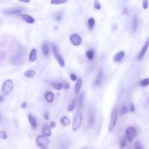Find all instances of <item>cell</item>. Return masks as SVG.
<instances>
[{
    "mask_svg": "<svg viewBox=\"0 0 149 149\" xmlns=\"http://www.w3.org/2000/svg\"><path fill=\"white\" fill-rule=\"evenodd\" d=\"M70 41L75 46H79L82 42V39L80 35L77 34H73L70 36Z\"/></svg>",
    "mask_w": 149,
    "mask_h": 149,
    "instance_id": "30bf717a",
    "label": "cell"
},
{
    "mask_svg": "<svg viewBox=\"0 0 149 149\" xmlns=\"http://www.w3.org/2000/svg\"><path fill=\"white\" fill-rule=\"evenodd\" d=\"M41 49H42V52L44 55H48L49 53H50V48H49V46L47 44H42Z\"/></svg>",
    "mask_w": 149,
    "mask_h": 149,
    "instance_id": "ffe728a7",
    "label": "cell"
},
{
    "mask_svg": "<svg viewBox=\"0 0 149 149\" xmlns=\"http://www.w3.org/2000/svg\"><path fill=\"white\" fill-rule=\"evenodd\" d=\"M52 87L56 90H61V89H62V85H61V84H60V83L59 82L52 83Z\"/></svg>",
    "mask_w": 149,
    "mask_h": 149,
    "instance_id": "f1b7e54d",
    "label": "cell"
},
{
    "mask_svg": "<svg viewBox=\"0 0 149 149\" xmlns=\"http://www.w3.org/2000/svg\"><path fill=\"white\" fill-rule=\"evenodd\" d=\"M86 57L90 61L93 60V58H94V52H93V50H89L86 52Z\"/></svg>",
    "mask_w": 149,
    "mask_h": 149,
    "instance_id": "f546056e",
    "label": "cell"
},
{
    "mask_svg": "<svg viewBox=\"0 0 149 149\" xmlns=\"http://www.w3.org/2000/svg\"><path fill=\"white\" fill-rule=\"evenodd\" d=\"M88 126H91L94 124L95 121V111L93 109L92 106H91L88 109Z\"/></svg>",
    "mask_w": 149,
    "mask_h": 149,
    "instance_id": "9c48e42d",
    "label": "cell"
},
{
    "mask_svg": "<svg viewBox=\"0 0 149 149\" xmlns=\"http://www.w3.org/2000/svg\"><path fill=\"white\" fill-rule=\"evenodd\" d=\"M82 119H83V118H82L81 113L78 111L73 118V121H72V130H78L80 125H81Z\"/></svg>",
    "mask_w": 149,
    "mask_h": 149,
    "instance_id": "277c9868",
    "label": "cell"
},
{
    "mask_svg": "<svg viewBox=\"0 0 149 149\" xmlns=\"http://www.w3.org/2000/svg\"><path fill=\"white\" fill-rule=\"evenodd\" d=\"M127 146V138L126 137H122V138L121 140V143H120V148L124 149Z\"/></svg>",
    "mask_w": 149,
    "mask_h": 149,
    "instance_id": "83f0119b",
    "label": "cell"
},
{
    "mask_svg": "<svg viewBox=\"0 0 149 149\" xmlns=\"http://www.w3.org/2000/svg\"><path fill=\"white\" fill-rule=\"evenodd\" d=\"M21 108H22L23 109H25L26 108H27V102H22V104H21Z\"/></svg>",
    "mask_w": 149,
    "mask_h": 149,
    "instance_id": "b9f144b4",
    "label": "cell"
},
{
    "mask_svg": "<svg viewBox=\"0 0 149 149\" xmlns=\"http://www.w3.org/2000/svg\"><path fill=\"white\" fill-rule=\"evenodd\" d=\"M127 113V106H123L120 109V114L121 115H124Z\"/></svg>",
    "mask_w": 149,
    "mask_h": 149,
    "instance_id": "4dcf8cb0",
    "label": "cell"
},
{
    "mask_svg": "<svg viewBox=\"0 0 149 149\" xmlns=\"http://www.w3.org/2000/svg\"><path fill=\"white\" fill-rule=\"evenodd\" d=\"M7 138V135L5 132L4 131H0V139H3V140H5V139Z\"/></svg>",
    "mask_w": 149,
    "mask_h": 149,
    "instance_id": "836d02e7",
    "label": "cell"
},
{
    "mask_svg": "<svg viewBox=\"0 0 149 149\" xmlns=\"http://www.w3.org/2000/svg\"><path fill=\"white\" fill-rule=\"evenodd\" d=\"M61 122L64 126H68L70 124V120L67 117H63L61 119Z\"/></svg>",
    "mask_w": 149,
    "mask_h": 149,
    "instance_id": "cb8c5ba5",
    "label": "cell"
},
{
    "mask_svg": "<svg viewBox=\"0 0 149 149\" xmlns=\"http://www.w3.org/2000/svg\"><path fill=\"white\" fill-rule=\"evenodd\" d=\"M83 100H84V94L81 93V94H80V97H79V99H78L79 106H83Z\"/></svg>",
    "mask_w": 149,
    "mask_h": 149,
    "instance_id": "d6a6232c",
    "label": "cell"
},
{
    "mask_svg": "<svg viewBox=\"0 0 149 149\" xmlns=\"http://www.w3.org/2000/svg\"><path fill=\"white\" fill-rule=\"evenodd\" d=\"M148 47H149V39H148V40L146 41V43H145L144 45H143V47H142V50H140V52L139 53V54H138L137 57V59L139 60V61L143 59L145 54H146V53L147 52V50L148 48Z\"/></svg>",
    "mask_w": 149,
    "mask_h": 149,
    "instance_id": "52a82bcc",
    "label": "cell"
},
{
    "mask_svg": "<svg viewBox=\"0 0 149 149\" xmlns=\"http://www.w3.org/2000/svg\"><path fill=\"white\" fill-rule=\"evenodd\" d=\"M67 2V0H52L50 2L51 5H63V4H65Z\"/></svg>",
    "mask_w": 149,
    "mask_h": 149,
    "instance_id": "d4e9b609",
    "label": "cell"
},
{
    "mask_svg": "<svg viewBox=\"0 0 149 149\" xmlns=\"http://www.w3.org/2000/svg\"><path fill=\"white\" fill-rule=\"evenodd\" d=\"M23 11L22 8L20 7H11L8 8L4 11V13L6 15H16L19 14Z\"/></svg>",
    "mask_w": 149,
    "mask_h": 149,
    "instance_id": "8fae6325",
    "label": "cell"
},
{
    "mask_svg": "<svg viewBox=\"0 0 149 149\" xmlns=\"http://www.w3.org/2000/svg\"><path fill=\"white\" fill-rule=\"evenodd\" d=\"M125 135L127 140L129 142H132L137 136V130L133 127H129L126 129Z\"/></svg>",
    "mask_w": 149,
    "mask_h": 149,
    "instance_id": "5b68a950",
    "label": "cell"
},
{
    "mask_svg": "<svg viewBox=\"0 0 149 149\" xmlns=\"http://www.w3.org/2000/svg\"><path fill=\"white\" fill-rule=\"evenodd\" d=\"M87 24H88V27L89 28V30H92L94 28V25H95V20L93 18H88V22H87Z\"/></svg>",
    "mask_w": 149,
    "mask_h": 149,
    "instance_id": "603a6c76",
    "label": "cell"
},
{
    "mask_svg": "<svg viewBox=\"0 0 149 149\" xmlns=\"http://www.w3.org/2000/svg\"><path fill=\"white\" fill-rule=\"evenodd\" d=\"M61 85H62L63 88L65 89V90H68L69 88V84L67 82H64L63 84H61Z\"/></svg>",
    "mask_w": 149,
    "mask_h": 149,
    "instance_id": "f35d334b",
    "label": "cell"
},
{
    "mask_svg": "<svg viewBox=\"0 0 149 149\" xmlns=\"http://www.w3.org/2000/svg\"><path fill=\"white\" fill-rule=\"evenodd\" d=\"M51 48H52V51H53V53H54V56H55L56 59L57 61H58L59 64L61 67H65V61H64V59H63L62 56H61V55L59 54V53L58 48H57L55 44H52Z\"/></svg>",
    "mask_w": 149,
    "mask_h": 149,
    "instance_id": "8992f818",
    "label": "cell"
},
{
    "mask_svg": "<svg viewBox=\"0 0 149 149\" xmlns=\"http://www.w3.org/2000/svg\"><path fill=\"white\" fill-rule=\"evenodd\" d=\"M138 27V19H137V16H134L133 20H132V31L133 32L137 31Z\"/></svg>",
    "mask_w": 149,
    "mask_h": 149,
    "instance_id": "44dd1931",
    "label": "cell"
},
{
    "mask_svg": "<svg viewBox=\"0 0 149 149\" xmlns=\"http://www.w3.org/2000/svg\"><path fill=\"white\" fill-rule=\"evenodd\" d=\"M102 79H103V72H102V70L100 69L98 71L97 75L95 79H94V84L95 85H99L101 82H102Z\"/></svg>",
    "mask_w": 149,
    "mask_h": 149,
    "instance_id": "7c38bea8",
    "label": "cell"
},
{
    "mask_svg": "<svg viewBox=\"0 0 149 149\" xmlns=\"http://www.w3.org/2000/svg\"><path fill=\"white\" fill-rule=\"evenodd\" d=\"M28 119H29V121L30 124L31 126L32 127V128L34 129H36L37 128V120L35 119V117H34L31 113H29L28 115Z\"/></svg>",
    "mask_w": 149,
    "mask_h": 149,
    "instance_id": "5bb4252c",
    "label": "cell"
},
{
    "mask_svg": "<svg viewBox=\"0 0 149 149\" xmlns=\"http://www.w3.org/2000/svg\"><path fill=\"white\" fill-rule=\"evenodd\" d=\"M94 8L97 9H101V5L99 1H94Z\"/></svg>",
    "mask_w": 149,
    "mask_h": 149,
    "instance_id": "d590c367",
    "label": "cell"
},
{
    "mask_svg": "<svg viewBox=\"0 0 149 149\" xmlns=\"http://www.w3.org/2000/svg\"><path fill=\"white\" fill-rule=\"evenodd\" d=\"M82 149H87V148L86 147H84V148H83Z\"/></svg>",
    "mask_w": 149,
    "mask_h": 149,
    "instance_id": "bcb514c9",
    "label": "cell"
},
{
    "mask_svg": "<svg viewBox=\"0 0 149 149\" xmlns=\"http://www.w3.org/2000/svg\"><path fill=\"white\" fill-rule=\"evenodd\" d=\"M37 58V50L36 49H32L31 50V53L29 54V60L30 62H34L36 60Z\"/></svg>",
    "mask_w": 149,
    "mask_h": 149,
    "instance_id": "d6986e66",
    "label": "cell"
},
{
    "mask_svg": "<svg viewBox=\"0 0 149 149\" xmlns=\"http://www.w3.org/2000/svg\"><path fill=\"white\" fill-rule=\"evenodd\" d=\"M13 87H14V84H13V82L12 81L11 79H7L2 84V90L3 95L7 96V95H9L10 92H12V90H13Z\"/></svg>",
    "mask_w": 149,
    "mask_h": 149,
    "instance_id": "6da1fadb",
    "label": "cell"
},
{
    "mask_svg": "<svg viewBox=\"0 0 149 149\" xmlns=\"http://www.w3.org/2000/svg\"><path fill=\"white\" fill-rule=\"evenodd\" d=\"M124 55H125V53L124 51H120L119 53H118L116 55L114 56V61L116 63H118L121 61V60L124 58Z\"/></svg>",
    "mask_w": 149,
    "mask_h": 149,
    "instance_id": "2e32d148",
    "label": "cell"
},
{
    "mask_svg": "<svg viewBox=\"0 0 149 149\" xmlns=\"http://www.w3.org/2000/svg\"><path fill=\"white\" fill-rule=\"evenodd\" d=\"M7 55V53L5 51H0V61H3Z\"/></svg>",
    "mask_w": 149,
    "mask_h": 149,
    "instance_id": "1f68e13d",
    "label": "cell"
},
{
    "mask_svg": "<svg viewBox=\"0 0 149 149\" xmlns=\"http://www.w3.org/2000/svg\"><path fill=\"white\" fill-rule=\"evenodd\" d=\"M45 98H46V101L48 102H52L54 99V94L52 92H48L45 95Z\"/></svg>",
    "mask_w": 149,
    "mask_h": 149,
    "instance_id": "e0dca14e",
    "label": "cell"
},
{
    "mask_svg": "<svg viewBox=\"0 0 149 149\" xmlns=\"http://www.w3.org/2000/svg\"><path fill=\"white\" fill-rule=\"evenodd\" d=\"M36 75V71L35 70H28L24 72V76L28 78H34Z\"/></svg>",
    "mask_w": 149,
    "mask_h": 149,
    "instance_id": "7402d4cb",
    "label": "cell"
},
{
    "mask_svg": "<svg viewBox=\"0 0 149 149\" xmlns=\"http://www.w3.org/2000/svg\"><path fill=\"white\" fill-rule=\"evenodd\" d=\"M36 143L41 149H47L49 144V140L44 135H38L37 137Z\"/></svg>",
    "mask_w": 149,
    "mask_h": 149,
    "instance_id": "3957f363",
    "label": "cell"
},
{
    "mask_svg": "<svg viewBox=\"0 0 149 149\" xmlns=\"http://www.w3.org/2000/svg\"><path fill=\"white\" fill-rule=\"evenodd\" d=\"M117 119H118V109H117V108H115L112 111L111 116H110V124H109V131L110 132H113V129L116 127Z\"/></svg>",
    "mask_w": 149,
    "mask_h": 149,
    "instance_id": "7a4b0ae2",
    "label": "cell"
},
{
    "mask_svg": "<svg viewBox=\"0 0 149 149\" xmlns=\"http://www.w3.org/2000/svg\"><path fill=\"white\" fill-rule=\"evenodd\" d=\"M76 100H72V102H70V104L69 105V106H68L67 108L68 111H73L74 109H75V108H76Z\"/></svg>",
    "mask_w": 149,
    "mask_h": 149,
    "instance_id": "484cf974",
    "label": "cell"
},
{
    "mask_svg": "<svg viewBox=\"0 0 149 149\" xmlns=\"http://www.w3.org/2000/svg\"><path fill=\"white\" fill-rule=\"evenodd\" d=\"M82 83H83V82H82V79H80V78L77 79L76 84V85H75V91H76V95H78V94L79 93V92H80V88H81L82 87Z\"/></svg>",
    "mask_w": 149,
    "mask_h": 149,
    "instance_id": "ac0fdd59",
    "label": "cell"
},
{
    "mask_svg": "<svg viewBox=\"0 0 149 149\" xmlns=\"http://www.w3.org/2000/svg\"><path fill=\"white\" fill-rule=\"evenodd\" d=\"M9 61L12 65H21L23 63L22 58H20V57L18 55H11L10 57Z\"/></svg>",
    "mask_w": 149,
    "mask_h": 149,
    "instance_id": "ba28073f",
    "label": "cell"
},
{
    "mask_svg": "<svg viewBox=\"0 0 149 149\" xmlns=\"http://www.w3.org/2000/svg\"><path fill=\"white\" fill-rule=\"evenodd\" d=\"M69 76H70V79L72 81H77V76L75 73H71Z\"/></svg>",
    "mask_w": 149,
    "mask_h": 149,
    "instance_id": "74e56055",
    "label": "cell"
},
{
    "mask_svg": "<svg viewBox=\"0 0 149 149\" xmlns=\"http://www.w3.org/2000/svg\"><path fill=\"white\" fill-rule=\"evenodd\" d=\"M140 85L141 87H147L149 85V78H146V79H143L140 82Z\"/></svg>",
    "mask_w": 149,
    "mask_h": 149,
    "instance_id": "4316f807",
    "label": "cell"
},
{
    "mask_svg": "<svg viewBox=\"0 0 149 149\" xmlns=\"http://www.w3.org/2000/svg\"><path fill=\"white\" fill-rule=\"evenodd\" d=\"M20 2H25V3H29L30 1H29V0H28V1H23V0H22V1H20Z\"/></svg>",
    "mask_w": 149,
    "mask_h": 149,
    "instance_id": "f6af8a7d",
    "label": "cell"
},
{
    "mask_svg": "<svg viewBox=\"0 0 149 149\" xmlns=\"http://www.w3.org/2000/svg\"><path fill=\"white\" fill-rule=\"evenodd\" d=\"M128 13V9H127V8H124V12L123 13V14H126V13Z\"/></svg>",
    "mask_w": 149,
    "mask_h": 149,
    "instance_id": "ee69618b",
    "label": "cell"
},
{
    "mask_svg": "<svg viewBox=\"0 0 149 149\" xmlns=\"http://www.w3.org/2000/svg\"><path fill=\"white\" fill-rule=\"evenodd\" d=\"M20 16L21 17V18H22L24 21L27 22V24H32L35 23V19H34V18L31 17V16H29V15L21 14Z\"/></svg>",
    "mask_w": 149,
    "mask_h": 149,
    "instance_id": "4fadbf2b",
    "label": "cell"
},
{
    "mask_svg": "<svg viewBox=\"0 0 149 149\" xmlns=\"http://www.w3.org/2000/svg\"><path fill=\"white\" fill-rule=\"evenodd\" d=\"M42 134H43V135L46 137H50V136H51V135H52L50 127H49L48 125H47V124L43 127V128H42Z\"/></svg>",
    "mask_w": 149,
    "mask_h": 149,
    "instance_id": "9a60e30c",
    "label": "cell"
},
{
    "mask_svg": "<svg viewBox=\"0 0 149 149\" xmlns=\"http://www.w3.org/2000/svg\"><path fill=\"white\" fill-rule=\"evenodd\" d=\"M129 111H130L131 112H134L135 111V107L133 102L130 103V105H129Z\"/></svg>",
    "mask_w": 149,
    "mask_h": 149,
    "instance_id": "ab89813d",
    "label": "cell"
},
{
    "mask_svg": "<svg viewBox=\"0 0 149 149\" xmlns=\"http://www.w3.org/2000/svg\"><path fill=\"white\" fill-rule=\"evenodd\" d=\"M134 148H135V149H143L141 143H140V141L135 142V146H134Z\"/></svg>",
    "mask_w": 149,
    "mask_h": 149,
    "instance_id": "e575fe53",
    "label": "cell"
},
{
    "mask_svg": "<svg viewBox=\"0 0 149 149\" xmlns=\"http://www.w3.org/2000/svg\"><path fill=\"white\" fill-rule=\"evenodd\" d=\"M45 119H46V120H48L49 119V115H48V113L46 112V113H45Z\"/></svg>",
    "mask_w": 149,
    "mask_h": 149,
    "instance_id": "7bdbcfd3",
    "label": "cell"
},
{
    "mask_svg": "<svg viewBox=\"0 0 149 149\" xmlns=\"http://www.w3.org/2000/svg\"><path fill=\"white\" fill-rule=\"evenodd\" d=\"M56 126V124L55 121H51L50 122V128H51V129H53V128H54Z\"/></svg>",
    "mask_w": 149,
    "mask_h": 149,
    "instance_id": "60d3db41",
    "label": "cell"
},
{
    "mask_svg": "<svg viewBox=\"0 0 149 149\" xmlns=\"http://www.w3.org/2000/svg\"><path fill=\"white\" fill-rule=\"evenodd\" d=\"M148 1H143V8L144 9H148Z\"/></svg>",
    "mask_w": 149,
    "mask_h": 149,
    "instance_id": "8d00e7d4",
    "label": "cell"
}]
</instances>
